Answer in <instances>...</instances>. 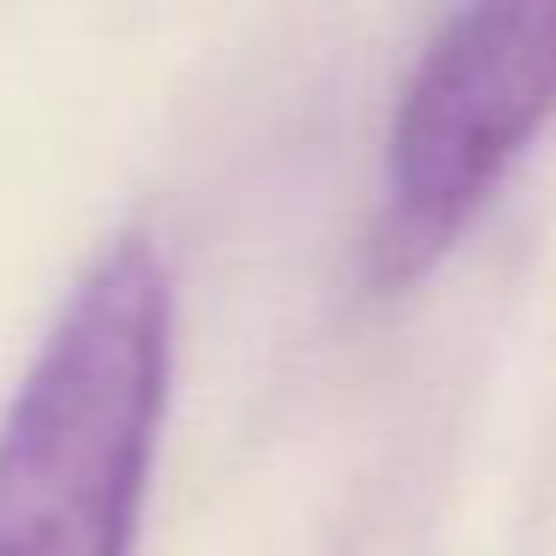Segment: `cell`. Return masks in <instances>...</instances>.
<instances>
[{
	"mask_svg": "<svg viewBox=\"0 0 556 556\" xmlns=\"http://www.w3.org/2000/svg\"><path fill=\"white\" fill-rule=\"evenodd\" d=\"M168 371V264L121 233L73 281L0 413V556H132Z\"/></svg>",
	"mask_w": 556,
	"mask_h": 556,
	"instance_id": "1",
	"label": "cell"
},
{
	"mask_svg": "<svg viewBox=\"0 0 556 556\" xmlns=\"http://www.w3.org/2000/svg\"><path fill=\"white\" fill-rule=\"evenodd\" d=\"M556 121V7H472L401 90L371 233L377 288L419 281Z\"/></svg>",
	"mask_w": 556,
	"mask_h": 556,
	"instance_id": "2",
	"label": "cell"
}]
</instances>
